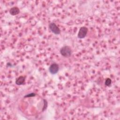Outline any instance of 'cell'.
I'll return each mask as SVG.
<instances>
[{
  "label": "cell",
  "instance_id": "cell-7",
  "mask_svg": "<svg viewBox=\"0 0 120 120\" xmlns=\"http://www.w3.org/2000/svg\"><path fill=\"white\" fill-rule=\"evenodd\" d=\"M112 83V80L110 78H107L106 79L105 82V84L107 86H109Z\"/></svg>",
  "mask_w": 120,
  "mask_h": 120
},
{
  "label": "cell",
  "instance_id": "cell-9",
  "mask_svg": "<svg viewBox=\"0 0 120 120\" xmlns=\"http://www.w3.org/2000/svg\"><path fill=\"white\" fill-rule=\"evenodd\" d=\"M36 96V93H34V92H32L30 93H29L27 95H26L25 96H24V98H30V97H33Z\"/></svg>",
  "mask_w": 120,
  "mask_h": 120
},
{
  "label": "cell",
  "instance_id": "cell-2",
  "mask_svg": "<svg viewBox=\"0 0 120 120\" xmlns=\"http://www.w3.org/2000/svg\"><path fill=\"white\" fill-rule=\"evenodd\" d=\"M49 28L50 30L55 35H59L60 33L59 28L54 22H51L49 25Z\"/></svg>",
  "mask_w": 120,
  "mask_h": 120
},
{
  "label": "cell",
  "instance_id": "cell-3",
  "mask_svg": "<svg viewBox=\"0 0 120 120\" xmlns=\"http://www.w3.org/2000/svg\"><path fill=\"white\" fill-rule=\"evenodd\" d=\"M88 31V28H86V27L83 26V27H81L78 33L77 37L80 39L84 38L87 35Z\"/></svg>",
  "mask_w": 120,
  "mask_h": 120
},
{
  "label": "cell",
  "instance_id": "cell-8",
  "mask_svg": "<svg viewBox=\"0 0 120 120\" xmlns=\"http://www.w3.org/2000/svg\"><path fill=\"white\" fill-rule=\"evenodd\" d=\"M44 101V106L43 107L42 111H44L46 110L47 107V102L45 99H43Z\"/></svg>",
  "mask_w": 120,
  "mask_h": 120
},
{
  "label": "cell",
  "instance_id": "cell-6",
  "mask_svg": "<svg viewBox=\"0 0 120 120\" xmlns=\"http://www.w3.org/2000/svg\"><path fill=\"white\" fill-rule=\"evenodd\" d=\"M25 82V77L22 76H20L15 80V83L18 85L22 84Z\"/></svg>",
  "mask_w": 120,
  "mask_h": 120
},
{
  "label": "cell",
  "instance_id": "cell-5",
  "mask_svg": "<svg viewBox=\"0 0 120 120\" xmlns=\"http://www.w3.org/2000/svg\"><path fill=\"white\" fill-rule=\"evenodd\" d=\"M20 12V10L18 8L16 7H14L10 9L9 13L12 15H15L18 14Z\"/></svg>",
  "mask_w": 120,
  "mask_h": 120
},
{
  "label": "cell",
  "instance_id": "cell-4",
  "mask_svg": "<svg viewBox=\"0 0 120 120\" xmlns=\"http://www.w3.org/2000/svg\"><path fill=\"white\" fill-rule=\"evenodd\" d=\"M59 70V66L56 63H52L49 68V71L52 75H55L58 73Z\"/></svg>",
  "mask_w": 120,
  "mask_h": 120
},
{
  "label": "cell",
  "instance_id": "cell-1",
  "mask_svg": "<svg viewBox=\"0 0 120 120\" xmlns=\"http://www.w3.org/2000/svg\"><path fill=\"white\" fill-rule=\"evenodd\" d=\"M60 53L62 56L68 58L71 56L72 54V50L69 46L65 45L61 48L60 50Z\"/></svg>",
  "mask_w": 120,
  "mask_h": 120
}]
</instances>
